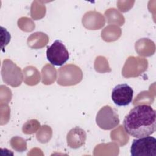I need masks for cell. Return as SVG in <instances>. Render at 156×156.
I'll return each instance as SVG.
<instances>
[{"label": "cell", "mask_w": 156, "mask_h": 156, "mask_svg": "<svg viewBox=\"0 0 156 156\" xmlns=\"http://www.w3.org/2000/svg\"><path fill=\"white\" fill-rule=\"evenodd\" d=\"M48 60L55 66H62L69 59V52L62 41L56 40L46 50Z\"/></svg>", "instance_id": "obj_5"}, {"label": "cell", "mask_w": 156, "mask_h": 156, "mask_svg": "<svg viewBox=\"0 0 156 156\" xmlns=\"http://www.w3.org/2000/svg\"><path fill=\"white\" fill-rule=\"evenodd\" d=\"M123 127L126 133L135 138L151 135L156 129V112L150 105L135 106L125 116Z\"/></svg>", "instance_id": "obj_1"}, {"label": "cell", "mask_w": 156, "mask_h": 156, "mask_svg": "<svg viewBox=\"0 0 156 156\" xmlns=\"http://www.w3.org/2000/svg\"><path fill=\"white\" fill-rule=\"evenodd\" d=\"M132 156H156V139L150 135L136 138L130 147Z\"/></svg>", "instance_id": "obj_2"}, {"label": "cell", "mask_w": 156, "mask_h": 156, "mask_svg": "<svg viewBox=\"0 0 156 156\" xmlns=\"http://www.w3.org/2000/svg\"><path fill=\"white\" fill-rule=\"evenodd\" d=\"M1 76L5 83L13 87L20 85L23 78L20 68L10 60H4L1 68Z\"/></svg>", "instance_id": "obj_4"}, {"label": "cell", "mask_w": 156, "mask_h": 156, "mask_svg": "<svg viewBox=\"0 0 156 156\" xmlns=\"http://www.w3.org/2000/svg\"><path fill=\"white\" fill-rule=\"evenodd\" d=\"M133 89L127 84H118L112 92V99L118 106H126L132 101Z\"/></svg>", "instance_id": "obj_6"}, {"label": "cell", "mask_w": 156, "mask_h": 156, "mask_svg": "<svg viewBox=\"0 0 156 156\" xmlns=\"http://www.w3.org/2000/svg\"><path fill=\"white\" fill-rule=\"evenodd\" d=\"M97 125L102 129L108 130L114 129L119 124V119L116 110L110 105L102 107L96 117Z\"/></svg>", "instance_id": "obj_3"}]
</instances>
